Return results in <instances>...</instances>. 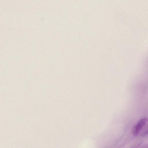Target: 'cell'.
Wrapping results in <instances>:
<instances>
[{"instance_id":"1","label":"cell","mask_w":148,"mask_h":148,"mask_svg":"<svg viewBox=\"0 0 148 148\" xmlns=\"http://www.w3.org/2000/svg\"><path fill=\"white\" fill-rule=\"evenodd\" d=\"M148 121L147 118H143L140 119L137 124L134 127L132 134L134 136H137L140 132L142 128Z\"/></svg>"},{"instance_id":"2","label":"cell","mask_w":148,"mask_h":148,"mask_svg":"<svg viewBox=\"0 0 148 148\" xmlns=\"http://www.w3.org/2000/svg\"><path fill=\"white\" fill-rule=\"evenodd\" d=\"M148 134V126L147 127L144 131L142 132L141 135L142 136H146Z\"/></svg>"}]
</instances>
